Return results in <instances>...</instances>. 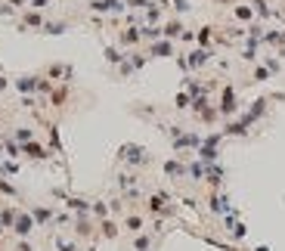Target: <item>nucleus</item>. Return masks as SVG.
Here are the masks:
<instances>
[{"label": "nucleus", "mask_w": 285, "mask_h": 251, "mask_svg": "<svg viewBox=\"0 0 285 251\" xmlns=\"http://www.w3.org/2000/svg\"><path fill=\"white\" fill-rule=\"evenodd\" d=\"M16 217H19V205H10V202H0V227H3V233H6V230H13Z\"/></svg>", "instance_id": "23"}, {"label": "nucleus", "mask_w": 285, "mask_h": 251, "mask_svg": "<svg viewBox=\"0 0 285 251\" xmlns=\"http://www.w3.org/2000/svg\"><path fill=\"white\" fill-rule=\"evenodd\" d=\"M149 59H167V56H177V44L174 40H155V44H149Z\"/></svg>", "instance_id": "14"}, {"label": "nucleus", "mask_w": 285, "mask_h": 251, "mask_svg": "<svg viewBox=\"0 0 285 251\" xmlns=\"http://www.w3.org/2000/svg\"><path fill=\"white\" fill-rule=\"evenodd\" d=\"M232 16H236V19L239 22H251V19H254V10H251V3H239V6H232Z\"/></svg>", "instance_id": "33"}, {"label": "nucleus", "mask_w": 285, "mask_h": 251, "mask_svg": "<svg viewBox=\"0 0 285 251\" xmlns=\"http://www.w3.org/2000/svg\"><path fill=\"white\" fill-rule=\"evenodd\" d=\"M189 0H174V13H189Z\"/></svg>", "instance_id": "45"}, {"label": "nucleus", "mask_w": 285, "mask_h": 251, "mask_svg": "<svg viewBox=\"0 0 285 251\" xmlns=\"http://www.w3.org/2000/svg\"><path fill=\"white\" fill-rule=\"evenodd\" d=\"M6 3H10L13 10H28V3H31V0H6Z\"/></svg>", "instance_id": "46"}, {"label": "nucleus", "mask_w": 285, "mask_h": 251, "mask_svg": "<svg viewBox=\"0 0 285 251\" xmlns=\"http://www.w3.org/2000/svg\"><path fill=\"white\" fill-rule=\"evenodd\" d=\"M96 236L99 239H108L115 242L121 236V220H115V217H106V220H96Z\"/></svg>", "instance_id": "12"}, {"label": "nucleus", "mask_w": 285, "mask_h": 251, "mask_svg": "<svg viewBox=\"0 0 285 251\" xmlns=\"http://www.w3.org/2000/svg\"><path fill=\"white\" fill-rule=\"evenodd\" d=\"M13 87L19 90L22 96H35L37 93V74H19V78L13 81Z\"/></svg>", "instance_id": "18"}, {"label": "nucleus", "mask_w": 285, "mask_h": 251, "mask_svg": "<svg viewBox=\"0 0 285 251\" xmlns=\"http://www.w3.org/2000/svg\"><path fill=\"white\" fill-rule=\"evenodd\" d=\"M0 248H3V239H0Z\"/></svg>", "instance_id": "52"}, {"label": "nucleus", "mask_w": 285, "mask_h": 251, "mask_svg": "<svg viewBox=\"0 0 285 251\" xmlns=\"http://www.w3.org/2000/svg\"><path fill=\"white\" fill-rule=\"evenodd\" d=\"M161 19H164V10H161L158 3H152V6L146 10V25H161Z\"/></svg>", "instance_id": "35"}, {"label": "nucleus", "mask_w": 285, "mask_h": 251, "mask_svg": "<svg viewBox=\"0 0 285 251\" xmlns=\"http://www.w3.org/2000/svg\"><path fill=\"white\" fill-rule=\"evenodd\" d=\"M261 44H267V47H285V35H282V31H264V40H261Z\"/></svg>", "instance_id": "31"}, {"label": "nucleus", "mask_w": 285, "mask_h": 251, "mask_svg": "<svg viewBox=\"0 0 285 251\" xmlns=\"http://www.w3.org/2000/svg\"><path fill=\"white\" fill-rule=\"evenodd\" d=\"M254 251H270V245H257V248H254Z\"/></svg>", "instance_id": "50"}, {"label": "nucleus", "mask_w": 285, "mask_h": 251, "mask_svg": "<svg viewBox=\"0 0 285 251\" xmlns=\"http://www.w3.org/2000/svg\"><path fill=\"white\" fill-rule=\"evenodd\" d=\"M13 16H16V10L6 3V0H0V19H13Z\"/></svg>", "instance_id": "43"}, {"label": "nucleus", "mask_w": 285, "mask_h": 251, "mask_svg": "<svg viewBox=\"0 0 285 251\" xmlns=\"http://www.w3.org/2000/svg\"><path fill=\"white\" fill-rule=\"evenodd\" d=\"M270 81V69L267 65H254V72H251V84H264Z\"/></svg>", "instance_id": "38"}, {"label": "nucleus", "mask_w": 285, "mask_h": 251, "mask_svg": "<svg viewBox=\"0 0 285 251\" xmlns=\"http://www.w3.org/2000/svg\"><path fill=\"white\" fill-rule=\"evenodd\" d=\"M196 118H198V121H202V124H214L217 118H220V112H217V108H214V106H208V108H202V112H198V115H196Z\"/></svg>", "instance_id": "37"}, {"label": "nucleus", "mask_w": 285, "mask_h": 251, "mask_svg": "<svg viewBox=\"0 0 285 251\" xmlns=\"http://www.w3.org/2000/svg\"><path fill=\"white\" fill-rule=\"evenodd\" d=\"M71 28V22H65V19H59V22H44V28H40V35H53V37H59V35H65V31Z\"/></svg>", "instance_id": "26"}, {"label": "nucleus", "mask_w": 285, "mask_h": 251, "mask_svg": "<svg viewBox=\"0 0 285 251\" xmlns=\"http://www.w3.org/2000/svg\"><path fill=\"white\" fill-rule=\"evenodd\" d=\"M50 149L62 155V143H59V130H56V124H50Z\"/></svg>", "instance_id": "40"}, {"label": "nucleus", "mask_w": 285, "mask_h": 251, "mask_svg": "<svg viewBox=\"0 0 285 251\" xmlns=\"http://www.w3.org/2000/svg\"><path fill=\"white\" fill-rule=\"evenodd\" d=\"M69 96H71V84H56L53 93L47 96V103L53 106V108H62L65 103H69Z\"/></svg>", "instance_id": "19"}, {"label": "nucleus", "mask_w": 285, "mask_h": 251, "mask_svg": "<svg viewBox=\"0 0 285 251\" xmlns=\"http://www.w3.org/2000/svg\"><path fill=\"white\" fill-rule=\"evenodd\" d=\"M0 196H3V198H13V202H19L22 192H19V186H16L10 177H0Z\"/></svg>", "instance_id": "27"}, {"label": "nucleus", "mask_w": 285, "mask_h": 251, "mask_svg": "<svg viewBox=\"0 0 285 251\" xmlns=\"http://www.w3.org/2000/svg\"><path fill=\"white\" fill-rule=\"evenodd\" d=\"M81 251H99V248H96V245H93V242H87V245H84V248H81Z\"/></svg>", "instance_id": "49"}, {"label": "nucleus", "mask_w": 285, "mask_h": 251, "mask_svg": "<svg viewBox=\"0 0 285 251\" xmlns=\"http://www.w3.org/2000/svg\"><path fill=\"white\" fill-rule=\"evenodd\" d=\"M180 44H196V31H183V37H180Z\"/></svg>", "instance_id": "47"}, {"label": "nucleus", "mask_w": 285, "mask_h": 251, "mask_svg": "<svg viewBox=\"0 0 285 251\" xmlns=\"http://www.w3.org/2000/svg\"><path fill=\"white\" fill-rule=\"evenodd\" d=\"M53 248L56 251H81V242L74 236H62V233H56V236H53Z\"/></svg>", "instance_id": "25"}, {"label": "nucleus", "mask_w": 285, "mask_h": 251, "mask_svg": "<svg viewBox=\"0 0 285 251\" xmlns=\"http://www.w3.org/2000/svg\"><path fill=\"white\" fill-rule=\"evenodd\" d=\"M276 16H279V19H285V6H282V10H279V13H276Z\"/></svg>", "instance_id": "51"}, {"label": "nucleus", "mask_w": 285, "mask_h": 251, "mask_svg": "<svg viewBox=\"0 0 285 251\" xmlns=\"http://www.w3.org/2000/svg\"><path fill=\"white\" fill-rule=\"evenodd\" d=\"M214 25H205V28H198L196 31V44L198 47H205V50H211V40H214Z\"/></svg>", "instance_id": "28"}, {"label": "nucleus", "mask_w": 285, "mask_h": 251, "mask_svg": "<svg viewBox=\"0 0 285 251\" xmlns=\"http://www.w3.org/2000/svg\"><path fill=\"white\" fill-rule=\"evenodd\" d=\"M62 205H65V211H71L74 217H84V214H90V202H87L84 196H69Z\"/></svg>", "instance_id": "20"}, {"label": "nucleus", "mask_w": 285, "mask_h": 251, "mask_svg": "<svg viewBox=\"0 0 285 251\" xmlns=\"http://www.w3.org/2000/svg\"><path fill=\"white\" fill-rule=\"evenodd\" d=\"M152 3H155V0H124V6H127V10H142V13H146Z\"/></svg>", "instance_id": "41"}, {"label": "nucleus", "mask_w": 285, "mask_h": 251, "mask_svg": "<svg viewBox=\"0 0 285 251\" xmlns=\"http://www.w3.org/2000/svg\"><path fill=\"white\" fill-rule=\"evenodd\" d=\"M50 6H53L50 0H31V3H28V10H40V13H47Z\"/></svg>", "instance_id": "44"}, {"label": "nucleus", "mask_w": 285, "mask_h": 251, "mask_svg": "<svg viewBox=\"0 0 285 251\" xmlns=\"http://www.w3.org/2000/svg\"><path fill=\"white\" fill-rule=\"evenodd\" d=\"M251 10H254V16H261V19H270V16H273V10H270L267 0H251Z\"/></svg>", "instance_id": "36"}, {"label": "nucleus", "mask_w": 285, "mask_h": 251, "mask_svg": "<svg viewBox=\"0 0 285 251\" xmlns=\"http://www.w3.org/2000/svg\"><path fill=\"white\" fill-rule=\"evenodd\" d=\"M211 56H214V50H205V47H196V50H189V53H186L189 72H198V69H205V65L211 62Z\"/></svg>", "instance_id": "15"}, {"label": "nucleus", "mask_w": 285, "mask_h": 251, "mask_svg": "<svg viewBox=\"0 0 285 251\" xmlns=\"http://www.w3.org/2000/svg\"><path fill=\"white\" fill-rule=\"evenodd\" d=\"M142 44V35H140V25H127V28L118 31V47L124 53H130V50H137Z\"/></svg>", "instance_id": "7"}, {"label": "nucleus", "mask_w": 285, "mask_h": 251, "mask_svg": "<svg viewBox=\"0 0 285 251\" xmlns=\"http://www.w3.org/2000/svg\"><path fill=\"white\" fill-rule=\"evenodd\" d=\"M22 155H25V158H31V161H47V158H50V146L37 143V140H31V143H25V146H22Z\"/></svg>", "instance_id": "16"}, {"label": "nucleus", "mask_w": 285, "mask_h": 251, "mask_svg": "<svg viewBox=\"0 0 285 251\" xmlns=\"http://www.w3.org/2000/svg\"><path fill=\"white\" fill-rule=\"evenodd\" d=\"M37 230V223H35V217H31L28 208H19V217H16V223H13V236L16 239H31V233Z\"/></svg>", "instance_id": "5"}, {"label": "nucleus", "mask_w": 285, "mask_h": 251, "mask_svg": "<svg viewBox=\"0 0 285 251\" xmlns=\"http://www.w3.org/2000/svg\"><path fill=\"white\" fill-rule=\"evenodd\" d=\"M115 186H118L121 192H127V189H133V186H140V171H118V177H115Z\"/></svg>", "instance_id": "22"}, {"label": "nucleus", "mask_w": 285, "mask_h": 251, "mask_svg": "<svg viewBox=\"0 0 285 251\" xmlns=\"http://www.w3.org/2000/svg\"><path fill=\"white\" fill-rule=\"evenodd\" d=\"M10 84H13V81H6V78H3V74H0V93H3V90H6V87H10Z\"/></svg>", "instance_id": "48"}, {"label": "nucleus", "mask_w": 285, "mask_h": 251, "mask_svg": "<svg viewBox=\"0 0 285 251\" xmlns=\"http://www.w3.org/2000/svg\"><path fill=\"white\" fill-rule=\"evenodd\" d=\"M44 22H47V16L40 10H25L22 19L16 22V28H19V31H40V28H44Z\"/></svg>", "instance_id": "8"}, {"label": "nucleus", "mask_w": 285, "mask_h": 251, "mask_svg": "<svg viewBox=\"0 0 285 251\" xmlns=\"http://www.w3.org/2000/svg\"><path fill=\"white\" fill-rule=\"evenodd\" d=\"M118 161L124 167H130V171H142V167H152V155L137 143H124L118 149Z\"/></svg>", "instance_id": "2"}, {"label": "nucleus", "mask_w": 285, "mask_h": 251, "mask_svg": "<svg viewBox=\"0 0 285 251\" xmlns=\"http://www.w3.org/2000/svg\"><path fill=\"white\" fill-rule=\"evenodd\" d=\"M174 108H180V112L192 108V96L186 93V90H180V93H177V99H174Z\"/></svg>", "instance_id": "39"}, {"label": "nucleus", "mask_w": 285, "mask_h": 251, "mask_svg": "<svg viewBox=\"0 0 285 251\" xmlns=\"http://www.w3.org/2000/svg\"><path fill=\"white\" fill-rule=\"evenodd\" d=\"M28 211H31V217H35L37 230H50V227H53V217H56L53 205H31Z\"/></svg>", "instance_id": "9"}, {"label": "nucleus", "mask_w": 285, "mask_h": 251, "mask_svg": "<svg viewBox=\"0 0 285 251\" xmlns=\"http://www.w3.org/2000/svg\"><path fill=\"white\" fill-rule=\"evenodd\" d=\"M87 10L96 16H121L127 6H124V0H90Z\"/></svg>", "instance_id": "6"}, {"label": "nucleus", "mask_w": 285, "mask_h": 251, "mask_svg": "<svg viewBox=\"0 0 285 251\" xmlns=\"http://www.w3.org/2000/svg\"><path fill=\"white\" fill-rule=\"evenodd\" d=\"M196 155H198V161H202V164H217V161H220V146H208V143H202Z\"/></svg>", "instance_id": "24"}, {"label": "nucleus", "mask_w": 285, "mask_h": 251, "mask_svg": "<svg viewBox=\"0 0 285 251\" xmlns=\"http://www.w3.org/2000/svg\"><path fill=\"white\" fill-rule=\"evenodd\" d=\"M10 137H13L19 146H25V143H31V140H35V130H31V127H13Z\"/></svg>", "instance_id": "32"}, {"label": "nucleus", "mask_w": 285, "mask_h": 251, "mask_svg": "<svg viewBox=\"0 0 285 251\" xmlns=\"http://www.w3.org/2000/svg\"><path fill=\"white\" fill-rule=\"evenodd\" d=\"M208 211L217 214V217H223V214H230L232 211V205H230V198H226V192H208Z\"/></svg>", "instance_id": "11"}, {"label": "nucleus", "mask_w": 285, "mask_h": 251, "mask_svg": "<svg viewBox=\"0 0 285 251\" xmlns=\"http://www.w3.org/2000/svg\"><path fill=\"white\" fill-rule=\"evenodd\" d=\"M0 140H3V152L10 155V158H22V146L16 143V140L10 137V133H6V137H0Z\"/></svg>", "instance_id": "34"}, {"label": "nucleus", "mask_w": 285, "mask_h": 251, "mask_svg": "<svg viewBox=\"0 0 285 251\" xmlns=\"http://www.w3.org/2000/svg\"><path fill=\"white\" fill-rule=\"evenodd\" d=\"M121 230L124 233H130V236H137V233L146 230V214H140V211H127L121 217Z\"/></svg>", "instance_id": "13"}, {"label": "nucleus", "mask_w": 285, "mask_h": 251, "mask_svg": "<svg viewBox=\"0 0 285 251\" xmlns=\"http://www.w3.org/2000/svg\"><path fill=\"white\" fill-rule=\"evenodd\" d=\"M124 56H127V53H124L118 44H115V47H106V62H108V65H115V69H118V65L124 62Z\"/></svg>", "instance_id": "30"}, {"label": "nucleus", "mask_w": 285, "mask_h": 251, "mask_svg": "<svg viewBox=\"0 0 285 251\" xmlns=\"http://www.w3.org/2000/svg\"><path fill=\"white\" fill-rule=\"evenodd\" d=\"M13 251H35V245H31V239H16Z\"/></svg>", "instance_id": "42"}, {"label": "nucleus", "mask_w": 285, "mask_h": 251, "mask_svg": "<svg viewBox=\"0 0 285 251\" xmlns=\"http://www.w3.org/2000/svg\"><path fill=\"white\" fill-rule=\"evenodd\" d=\"M183 31H186V28H183L180 19H167V22H161V37H164V40H174V44H177V40L183 37Z\"/></svg>", "instance_id": "21"}, {"label": "nucleus", "mask_w": 285, "mask_h": 251, "mask_svg": "<svg viewBox=\"0 0 285 251\" xmlns=\"http://www.w3.org/2000/svg\"><path fill=\"white\" fill-rule=\"evenodd\" d=\"M71 236L78 239V242H93L96 239V220L90 214H84V217H74L71 220Z\"/></svg>", "instance_id": "3"}, {"label": "nucleus", "mask_w": 285, "mask_h": 251, "mask_svg": "<svg viewBox=\"0 0 285 251\" xmlns=\"http://www.w3.org/2000/svg\"><path fill=\"white\" fill-rule=\"evenodd\" d=\"M142 205H146V214H149V217H161V220H171V217H177V214H180L167 189H155V192H149Z\"/></svg>", "instance_id": "1"}, {"label": "nucleus", "mask_w": 285, "mask_h": 251, "mask_svg": "<svg viewBox=\"0 0 285 251\" xmlns=\"http://www.w3.org/2000/svg\"><path fill=\"white\" fill-rule=\"evenodd\" d=\"M217 112H220V118H236L239 115V96H236V90H232V84H223V90H220V106H217Z\"/></svg>", "instance_id": "4"}, {"label": "nucleus", "mask_w": 285, "mask_h": 251, "mask_svg": "<svg viewBox=\"0 0 285 251\" xmlns=\"http://www.w3.org/2000/svg\"><path fill=\"white\" fill-rule=\"evenodd\" d=\"M90 217H93V220H106V217H112V211H108V202H103V198L90 202Z\"/></svg>", "instance_id": "29"}, {"label": "nucleus", "mask_w": 285, "mask_h": 251, "mask_svg": "<svg viewBox=\"0 0 285 251\" xmlns=\"http://www.w3.org/2000/svg\"><path fill=\"white\" fill-rule=\"evenodd\" d=\"M161 171H164L167 180H186V158H180V155L167 158V161L161 164Z\"/></svg>", "instance_id": "10"}, {"label": "nucleus", "mask_w": 285, "mask_h": 251, "mask_svg": "<svg viewBox=\"0 0 285 251\" xmlns=\"http://www.w3.org/2000/svg\"><path fill=\"white\" fill-rule=\"evenodd\" d=\"M130 251H155V233L142 230L137 236H130Z\"/></svg>", "instance_id": "17"}]
</instances>
